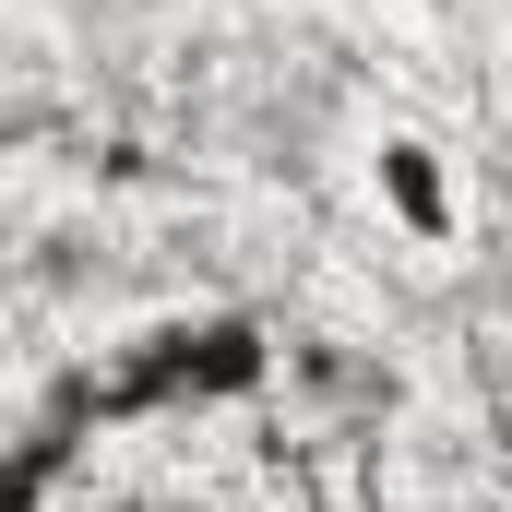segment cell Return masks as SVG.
<instances>
[{
  "instance_id": "cell-1",
  "label": "cell",
  "mask_w": 512,
  "mask_h": 512,
  "mask_svg": "<svg viewBox=\"0 0 512 512\" xmlns=\"http://www.w3.org/2000/svg\"><path fill=\"white\" fill-rule=\"evenodd\" d=\"M358 203L405 251H465V227H477V179H465V155L429 120H370L358 131Z\"/></svg>"
}]
</instances>
